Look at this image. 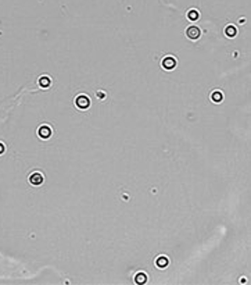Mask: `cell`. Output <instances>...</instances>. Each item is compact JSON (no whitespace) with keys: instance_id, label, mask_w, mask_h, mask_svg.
<instances>
[{"instance_id":"8","label":"cell","mask_w":251,"mask_h":285,"mask_svg":"<svg viewBox=\"0 0 251 285\" xmlns=\"http://www.w3.org/2000/svg\"><path fill=\"white\" fill-rule=\"evenodd\" d=\"M211 99L215 103H221V100H222V93H221L219 90H215V92H212V95H211Z\"/></svg>"},{"instance_id":"10","label":"cell","mask_w":251,"mask_h":285,"mask_svg":"<svg viewBox=\"0 0 251 285\" xmlns=\"http://www.w3.org/2000/svg\"><path fill=\"white\" fill-rule=\"evenodd\" d=\"M50 82H51V81H50V78H49V76H42V78L39 79V83H40L43 88L49 86V85H50Z\"/></svg>"},{"instance_id":"9","label":"cell","mask_w":251,"mask_h":285,"mask_svg":"<svg viewBox=\"0 0 251 285\" xmlns=\"http://www.w3.org/2000/svg\"><path fill=\"white\" fill-rule=\"evenodd\" d=\"M187 18L190 19V21H196V19L198 18V11H197V10H189Z\"/></svg>"},{"instance_id":"13","label":"cell","mask_w":251,"mask_h":285,"mask_svg":"<svg viewBox=\"0 0 251 285\" xmlns=\"http://www.w3.org/2000/svg\"><path fill=\"white\" fill-rule=\"evenodd\" d=\"M3 152H4V146L0 143V153H3Z\"/></svg>"},{"instance_id":"11","label":"cell","mask_w":251,"mask_h":285,"mask_svg":"<svg viewBox=\"0 0 251 285\" xmlns=\"http://www.w3.org/2000/svg\"><path fill=\"white\" fill-rule=\"evenodd\" d=\"M225 32H226V35H227L229 38H233V36L236 35V29H234V26H232V25L227 26V28L225 29Z\"/></svg>"},{"instance_id":"4","label":"cell","mask_w":251,"mask_h":285,"mask_svg":"<svg viewBox=\"0 0 251 285\" xmlns=\"http://www.w3.org/2000/svg\"><path fill=\"white\" fill-rule=\"evenodd\" d=\"M29 182L32 185H40L43 182V175L40 172H33L29 175Z\"/></svg>"},{"instance_id":"2","label":"cell","mask_w":251,"mask_h":285,"mask_svg":"<svg viewBox=\"0 0 251 285\" xmlns=\"http://www.w3.org/2000/svg\"><path fill=\"white\" fill-rule=\"evenodd\" d=\"M175 65H176V60L172 56L165 57L162 60V67L165 70H172V68H175Z\"/></svg>"},{"instance_id":"3","label":"cell","mask_w":251,"mask_h":285,"mask_svg":"<svg viewBox=\"0 0 251 285\" xmlns=\"http://www.w3.org/2000/svg\"><path fill=\"white\" fill-rule=\"evenodd\" d=\"M186 35H187L190 39H198L200 38V35H201V32L197 26H189L187 31H186Z\"/></svg>"},{"instance_id":"1","label":"cell","mask_w":251,"mask_h":285,"mask_svg":"<svg viewBox=\"0 0 251 285\" xmlns=\"http://www.w3.org/2000/svg\"><path fill=\"white\" fill-rule=\"evenodd\" d=\"M75 103L79 108H88L90 106V99L86 95H79L75 99Z\"/></svg>"},{"instance_id":"5","label":"cell","mask_w":251,"mask_h":285,"mask_svg":"<svg viewBox=\"0 0 251 285\" xmlns=\"http://www.w3.org/2000/svg\"><path fill=\"white\" fill-rule=\"evenodd\" d=\"M39 135H40V138H43V139L50 138V136H51V129H50V127H46V125L40 127V128H39Z\"/></svg>"},{"instance_id":"12","label":"cell","mask_w":251,"mask_h":285,"mask_svg":"<svg viewBox=\"0 0 251 285\" xmlns=\"http://www.w3.org/2000/svg\"><path fill=\"white\" fill-rule=\"evenodd\" d=\"M97 97L103 99V97H106V93H103V92H97Z\"/></svg>"},{"instance_id":"7","label":"cell","mask_w":251,"mask_h":285,"mask_svg":"<svg viewBox=\"0 0 251 285\" xmlns=\"http://www.w3.org/2000/svg\"><path fill=\"white\" fill-rule=\"evenodd\" d=\"M146 281H147V275H146L145 272H139L135 275V282H138V284H145Z\"/></svg>"},{"instance_id":"6","label":"cell","mask_w":251,"mask_h":285,"mask_svg":"<svg viewBox=\"0 0 251 285\" xmlns=\"http://www.w3.org/2000/svg\"><path fill=\"white\" fill-rule=\"evenodd\" d=\"M168 257L167 256H160L157 260H156V266L160 267V268H164V267H167L168 266Z\"/></svg>"}]
</instances>
